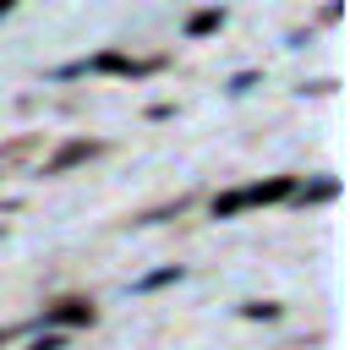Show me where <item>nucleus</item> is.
<instances>
[{"instance_id": "obj_1", "label": "nucleus", "mask_w": 350, "mask_h": 350, "mask_svg": "<svg viewBox=\"0 0 350 350\" xmlns=\"http://www.w3.org/2000/svg\"><path fill=\"white\" fill-rule=\"evenodd\" d=\"M284 191H290V180L246 186V191H230V197H219V202H213V213H235V208H246V202H273V197H284Z\"/></svg>"}, {"instance_id": "obj_2", "label": "nucleus", "mask_w": 350, "mask_h": 350, "mask_svg": "<svg viewBox=\"0 0 350 350\" xmlns=\"http://www.w3.org/2000/svg\"><path fill=\"white\" fill-rule=\"evenodd\" d=\"M44 317H49V323H93V306H88V301H60V306H49Z\"/></svg>"}, {"instance_id": "obj_3", "label": "nucleus", "mask_w": 350, "mask_h": 350, "mask_svg": "<svg viewBox=\"0 0 350 350\" xmlns=\"http://www.w3.org/2000/svg\"><path fill=\"white\" fill-rule=\"evenodd\" d=\"M33 350H60V334H44V339H38Z\"/></svg>"}]
</instances>
